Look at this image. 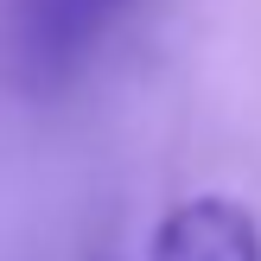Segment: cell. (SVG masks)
<instances>
[{"mask_svg":"<svg viewBox=\"0 0 261 261\" xmlns=\"http://www.w3.org/2000/svg\"><path fill=\"white\" fill-rule=\"evenodd\" d=\"M147 261H261V223L236 198H185L160 217Z\"/></svg>","mask_w":261,"mask_h":261,"instance_id":"obj_2","label":"cell"},{"mask_svg":"<svg viewBox=\"0 0 261 261\" xmlns=\"http://www.w3.org/2000/svg\"><path fill=\"white\" fill-rule=\"evenodd\" d=\"M127 7L140 0H7L0 64H7L13 89L51 96V89L76 83L83 64L102 51V38L127 19Z\"/></svg>","mask_w":261,"mask_h":261,"instance_id":"obj_1","label":"cell"}]
</instances>
